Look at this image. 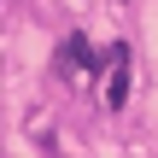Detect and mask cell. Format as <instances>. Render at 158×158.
<instances>
[{
	"instance_id": "obj_1",
	"label": "cell",
	"mask_w": 158,
	"mask_h": 158,
	"mask_svg": "<svg viewBox=\"0 0 158 158\" xmlns=\"http://www.w3.org/2000/svg\"><path fill=\"white\" fill-rule=\"evenodd\" d=\"M94 64H100V53H88V41H82V35H70V41L59 47V76H64V82H76V76H88Z\"/></svg>"
},
{
	"instance_id": "obj_2",
	"label": "cell",
	"mask_w": 158,
	"mask_h": 158,
	"mask_svg": "<svg viewBox=\"0 0 158 158\" xmlns=\"http://www.w3.org/2000/svg\"><path fill=\"white\" fill-rule=\"evenodd\" d=\"M123 100H129V64L111 70V88H106V106H123Z\"/></svg>"
}]
</instances>
